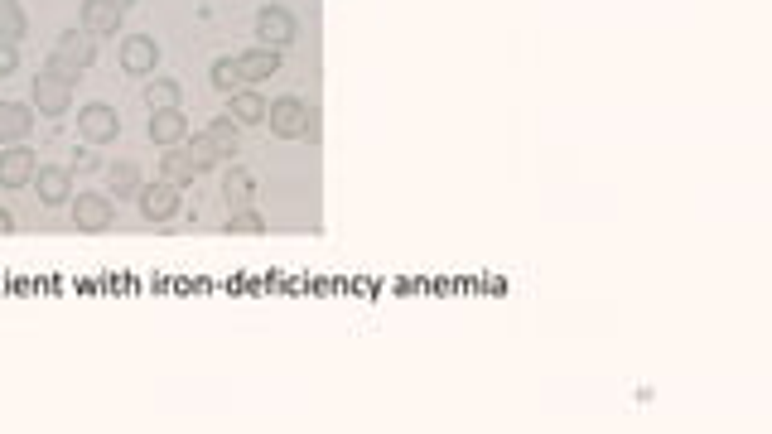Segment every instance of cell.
<instances>
[{
  "mask_svg": "<svg viewBox=\"0 0 772 434\" xmlns=\"http://www.w3.org/2000/svg\"><path fill=\"white\" fill-rule=\"evenodd\" d=\"M78 136H83L87 145H107V140L121 136V116H116L107 102H87V107L78 111Z\"/></svg>",
  "mask_w": 772,
  "mask_h": 434,
  "instance_id": "6da1fadb",
  "label": "cell"
},
{
  "mask_svg": "<svg viewBox=\"0 0 772 434\" xmlns=\"http://www.w3.org/2000/svg\"><path fill=\"white\" fill-rule=\"evenodd\" d=\"M256 39H261L266 49H285V44H295V39H300V25H295V15H290V10L266 5V10L256 15Z\"/></svg>",
  "mask_w": 772,
  "mask_h": 434,
  "instance_id": "7a4b0ae2",
  "label": "cell"
},
{
  "mask_svg": "<svg viewBox=\"0 0 772 434\" xmlns=\"http://www.w3.org/2000/svg\"><path fill=\"white\" fill-rule=\"evenodd\" d=\"M116 222V208H111L107 193H78L73 198V227L78 232H107Z\"/></svg>",
  "mask_w": 772,
  "mask_h": 434,
  "instance_id": "3957f363",
  "label": "cell"
},
{
  "mask_svg": "<svg viewBox=\"0 0 772 434\" xmlns=\"http://www.w3.org/2000/svg\"><path fill=\"white\" fill-rule=\"evenodd\" d=\"M304 116H309V107H304L300 97H276V102H266V121H271V131H276L280 140H300Z\"/></svg>",
  "mask_w": 772,
  "mask_h": 434,
  "instance_id": "277c9868",
  "label": "cell"
},
{
  "mask_svg": "<svg viewBox=\"0 0 772 434\" xmlns=\"http://www.w3.org/2000/svg\"><path fill=\"white\" fill-rule=\"evenodd\" d=\"M73 107V82H58L54 73H39L34 78V111L39 116H68Z\"/></svg>",
  "mask_w": 772,
  "mask_h": 434,
  "instance_id": "5b68a950",
  "label": "cell"
},
{
  "mask_svg": "<svg viewBox=\"0 0 772 434\" xmlns=\"http://www.w3.org/2000/svg\"><path fill=\"white\" fill-rule=\"evenodd\" d=\"M121 68H126L131 78H150V73L160 68V44H155L150 34H131V39L121 44Z\"/></svg>",
  "mask_w": 772,
  "mask_h": 434,
  "instance_id": "8992f818",
  "label": "cell"
},
{
  "mask_svg": "<svg viewBox=\"0 0 772 434\" xmlns=\"http://www.w3.org/2000/svg\"><path fill=\"white\" fill-rule=\"evenodd\" d=\"M29 184L39 189V203L58 208V203H68V193H73V169H63V164H39Z\"/></svg>",
  "mask_w": 772,
  "mask_h": 434,
  "instance_id": "52a82bcc",
  "label": "cell"
},
{
  "mask_svg": "<svg viewBox=\"0 0 772 434\" xmlns=\"http://www.w3.org/2000/svg\"><path fill=\"white\" fill-rule=\"evenodd\" d=\"M34 150L29 145H5V155H0V189H25L29 179H34Z\"/></svg>",
  "mask_w": 772,
  "mask_h": 434,
  "instance_id": "ba28073f",
  "label": "cell"
},
{
  "mask_svg": "<svg viewBox=\"0 0 772 434\" xmlns=\"http://www.w3.org/2000/svg\"><path fill=\"white\" fill-rule=\"evenodd\" d=\"M136 203H140V217H145V222H169V217L179 213V189L160 179V184L140 189V198H136Z\"/></svg>",
  "mask_w": 772,
  "mask_h": 434,
  "instance_id": "9c48e42d",
  "label": "cell"
},
{
  "mask_svg": "<svg viewBox=\"0 0 772 434\" xmlns=\"http://www.w3.org/2000/svg\"><path fill=\"white\" fill-rule=\"evenodd\" d=\"M150 140L155 145H165V150H174V145H184L189 140V121H184V111L174 107V111H150Z\"/></svg>",
  "mask_w": 772,
  "mask_h": 434,
  "instance_id": "30bf717a",
  "label": "cell"
},
{
  "mask_svg": "<svg viewBox=\"0 0 772 434\" xmlns=\"http://www.w3.org/2000/svg\"><path fill=\"white\" fill-rule=\"evenodd\" d=\"M34 131V111L25 102H0V145H25Z\"/></svg>",
  "mask_w": 772,
  "mask_h": 434,
  "instance_id": "8fae6325",
  "label": "cell"
},
{
  "mask_svg": "<svg viewBox=\"0 0 772 434\" xmlns=\"http://www.w3.org/2000/svg\"><path fill=\"white\" fill-rule=\"evenodd\" d=\"M54 54L58 58H68V63H78V68H92L97 63V39L87 34V29H63L58 34V44H54Z\"/></svg>",
  "mask_w": 772,
  "mask_h": 434,
  "instance_id": "7c38bea8",
  "label": "cell"
},
{
  "mask_svg": "<svg viewBox=\"0 0 772 434\" xmlns=\"http://www.w3.org/2000/svg\"><path fill=\"white\" fill-rule=\"evenodd\" d=\"M237 68H242V82H266L280 73V49H266V44H256L247 54H237Z\"/></svg>",
  "mask_w": 772,
  "mask_h": 434,
  "instance_id": "4fadbf2b",
  "label": "cell"
},
{
  "mask_svg": "<svg viewBox=\"0 0 772 434\" xmlns=\"http://www.w3.org/2000/svg\"><path fill=\"white\" fill-rule=\"evenodd\" d=\"M83 29L92 34V39L116 34V29H121V10H116L111 0H87V5H83Z\"/></svg>",
  "mask_w": 772,
  "mask_h": 434,
  "instance_id": "5bb4252c",
  "label": "cell"
},
{
  "mask_svg": "<svg viewBox=\"0 0 772 434\" xmlns=\"http://www.w3.org/2000/svg\"><path fill=\"white\" fill-rule=\"evenodd\" d=\"M227 116H232L237 126H261V121H266V97H261V92H251V87H237V92H232V107H227Z\"/></svg>",
  "mask_w": 772,
  "mask_h": 434,
  "instance_id": "9a60e30c",
  "label": "cell"
},
{
  "mask_svg": "<svg viewBox=\"0 0 772 434\" xmlns=\"http://www.w3.org/2000/svg\"><path fill=\"white\" fill-rule=\"evenodd\" d=\"M203 136H208V145L218 150V160H227V155H237V145H242V126H237L232 116H213V121L203 126Z\"/></svg>",
  "mask_w": 772,
  "mask_h": 434,
  "instance_id": "2e32d148",
  "label": "cell"
},
{
  "mask_svg": "<svg viewBox=\"0 0 772 434\" xmlns=\"http://www.w3.org/2000/svg\"><path fill=\"white\" fill-rule=\"evenodd\" d=\"M222 198H227V208H232V213H237V208H251V198H256V179H251L247 169H237V164H232V169L222 174Z\"/></svg>",
  "mask_w": 772,
  "mask_h": 434,
  "instance_id": "e0dca14e",
  "label": "cell"
},
{
  "mask_svg": "<svg viewBox=\"0 0 772 434\" xmlns=\"http://www.w3.org/2000/svg\"><path fill=\"white\" fill-rule=\"evenodd\" d=\"M179 102H184V87H179L174 78H150L145 82V107L150 111H174Z\"/></svg>",
  "mask_w": 772,
  "mask_h": 434,
  "instance_id": "ac0fdd59",
  "label": "cell"
},
{
  "mask_svg": "<svg viewBox=\"0 0 772 434\" xmlns=\"http://www.w3.org/2000/svg\"><path fill=\"white\" fill-rule=\"evenodd\" d=\"M25 34H29L25 5H20V0H0V39H5V44H20Z\"/></svg>",
  "mask_w": 772,
  "mask_h": 434,
  "instance_id": "d6986e66",
  "label": "cell"
},
{
  "mask_svg": "<svg viewBox=\"0 0 772 434\" xmlns=\"http://www.w3.org/2000/svg\"><path fill=\"white\" fill-rule=\"evenodd\" d=\"M107 184H111V193H116V198H140V189H145L140 169H136V164H126V160L107 169Z\"/></svg>",
  "mask_w": 772,
  "mask_h": 434,
  "instance_id": "ffe728a7",
  "label": "cell"
},
{
  "mask_svg": "<svg viewBox=\"0 0 772 434\" xmlns=\"http://www.w3.org/2000/svg\"><path fill=\"white\" fill-rule=\"evenodd\" d=\"M193 174H198V169H193V160L184 155V150H174V155H165V160H160V179H165V184H174V189L193 184Z\"/></svg>",
  "mask_w": 772,
  "mask_h": 434,
  "instance_id": "44dd1931",
  "label": "cell"
},
{
  "mask_svg": "<svg viewBox=\"0 0 772 434\" xmlns=\"http://www.w3.org/2000/svg\"><path fill=\"white\" fill-rule=\"evenodd\" d=\"M208 78H213V87H218V92H227V97H232L237 87H247V82H242V68H237V58H218Z\"/></svg>",
  "mask_w": 772,
  "mask_h": 434,
  "instance_id": "7402d4cb",
  "label": "cell"
},
{
  "mask_svg": "<svg viewBox=\"0 0 772 434\" xmlns=\"http://www.w3.org/2000/svg\"><path fill=\"white\" fill-rule=\"evenodd\" d=\"M184 155H189V160H193V169H198V174L218 164V150L208 145V136H193V140H189V150H184Z\"/></svg>",
  "mask_w": 772,
  "mask_h": 434,
  "instance_id": "603a6c76",
  "label": "cell"
},
{
  "mask_svg": "<svg viewBox=\"0 0 772 434\" xmlns=\"http://www.w3.org/2000/svg\"><path fill=\"white\" fill-rule=\"evenodd\" d=\"M227 232L256 237V232H266V222H261V213H251V208H237V213H232V222H227Z\"/></svg>",
  "mask_w": 772,
  "mask_h": 434,
  "instance_id": "cb8c5ba5",
  "label": "cell"
},
{
  "mask_svg": "<svg viewBox=\"0 0 772 434\" xmlns=\"http://www.w3.org/2000/svg\"><path fill=\"white\" fill-rule=\"evenodd\" d=\"M44 73H54L58 82H78V63H68V58H58V54H49V63H44Z\"/></svg>",
  "mask_w": 772,
  "mask_h": 434,
  "instance_id": "d4e9b609",
  "label": "cell"
},
{
  "mask_svg": "<svg viewBox=\"0 0 772 434\" xmlns=\"http://www.w3.org/2000/svg\"><path fill=\"white\" fill-rule=\"evenodd\" d=\"M15 68H20V44H5L0 39V78H10Z\"/></svg>",
  "mask_w": 772,
  "mask_h": 434,
  "instance_id": "484cf974",
  "label": "cell"
},
{
  "mask_svg": "<svg viewBox=\"0 0 772 434\" xmlns=\"http://www.w3.org/2000/svg\"><path fill=\"white\" fill-rule=\"evenodd\" d=\"M304 136H309V140H319V136H324V121H319V107H309V116H304Z\"/></svg>",
  "mask_w": 772,
  "mask_h": 434,
  "instance_id": "4316f807",
  "label": "cell"
},
{
  "mask_svg": "<svg viewBox=\"0 0 772 434\" xmlns=\"http://www.w3.org/2000/svg\"><path fill=\"white\" fill-rule=\"evenodd\" d=\"M73 169H83V174H87V169H97V155H78V160H73Z\"/></svg>",
  "mask_w": 772,
  "mask_h": 434,
  "instance_id": "83f0119b",
  "label": "cell"
},
{
  "mask_svg": "<svg viewBox=\"0 0 772 434\" xmlns=\"http://www.w3.org/2000/svg\"><path fill=\"white\" fill-rule=\"evenodd\" d=\"M5 232H15V217H10L5 208H0V237H5Z\"/></svg>",
  "mask_w": 772,
  "mask_h": 434,
  "instance_id": "f1b7e54d",
  "label": "cell"
},
{
  "mask_svg": "<svg viewBox=\"0 0 772 434\" xmlns=\"http://www.w3.org/2000/svg\"><path fill=\"white\" fill-rule=\"evenodd\" d=\"M111 5H116V10H121V15H126V10H131V5H136V0H111Z\"/></svg>",
  "mask_w": 772,
  "mask_h": 434,
  "instance_id": "f546056e",
  "label": "cell"
}]
</instances>
